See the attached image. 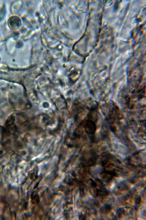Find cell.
Returning <instances> with one entry per match:
<instances>
[{
    "mask_svg": "<svg viewBox=\"0 0 146 220\" xmlns=\"http://www.w3.org/2000/svg\"><path fill=\"white\" fill-rule=\"evenodd\" d=\"M8 24L9 28L13 30H17L20 27L21 21L19 18L17 16H13L8 19Z\"/></svg>",
    "mask_w": 146,
    "mask_h": 220,
    "instance_id": "cell-1",
    "label": "cell"
},
{
    "mask_svg": "<svg viewBox=\"0 0 146 220\" xmlns=\"http://www.w3.org/2000/svg\"><path fill=\"white\" fill-rule=\"evenodd\" d=\"M6 10L4 7H2L0 9V20L3 19L5 16Z\"/></svg>",
    "mask_w": 146,
    "mask_h": 220,
    "instance_id": "cell-2",
    "label": "cell"
}]
</instances>
